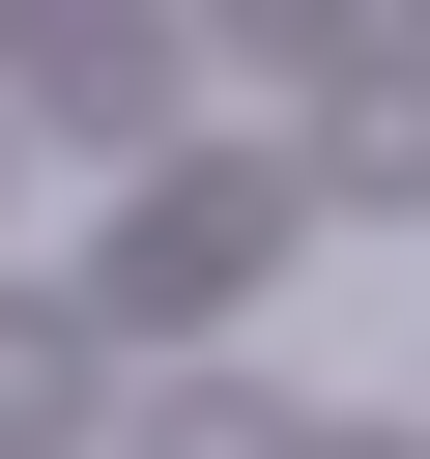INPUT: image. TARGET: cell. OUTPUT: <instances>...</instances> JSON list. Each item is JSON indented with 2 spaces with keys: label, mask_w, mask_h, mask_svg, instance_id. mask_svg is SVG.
I'll list each match as a JSON object with an SVG mask.
<instances>
[{
  "label": "cell",
  "mask_w": 430,
  "mask_h": 459,
  "mask_svg": "<svg viewBox=\"0 0 430 459\" xmlns=\"http://www.w3.org/2000/svg\"><path fill=\"white\" fill-rule=\"evenodd\" d=\"M258 258H287V172H258V143H172V172L86 230V287H57V316L172 373V344H229V316H258Z\"/></svg>",
  "instance_id": "6da1fadb"
},
{
  "label": "cell",
  "mask_w": 430,
  "mask_h": 459,
  "mask_svg": "<svg viewBox=\"0 0 430 459\" xmlns=\"http://www.w3.org/2000/svg\"><path fill=\"white\" fill-rule=\"evenodd\" d=\"M373 29H430V0H373Z\"/></svg>",
  "instance_id": "ba28073f"
},
{
  "label": "cell",
  "mask_w": 430,
  "mask_h": 459,
  "mask_svg": "<svg viewBox=\"0 0 430 459\" xmlns=\"http://www.w3.org/2000/svg\"><path fill=\"white\" fill-rule=\"evenodd\" d=\"M86 402H115V344H86V316H57V287H0V459H57V430H86Z\"/></svg>",
  "instance_id": "277c9868"
},
{
  "label": "cell",
  "mask_w": 430,
  "mask_h": 459,
  "mask_svg": "<svg viewBox=\"0 0 430 459\" xmlns=\"http://www.w3.org/2000/svg\"><path fill=\"white\" fill-rule=\"evenodd\" d=\"M0 29H29V0H0Z\"/></svg>",
  "instance_id": "9c48e42d"
},
{
  "label": "cell",
  "mask_w": 430,
  "mask_h": 459,
  "mask_svg": "<svg viewBox=\"0 0 430 459\" xmlns=\"http://www.w3.org/2000/svg\"><path fill=\"white\" fill-rule=\"evenodd\" d=\"M287 430H315V402H287V373H229V344H172V373H143V459H287Z\"/></svg>",
  "instance_id": "3957f363"
},
{
  "label": "cell",
  "mask_w": 430,
  "mask_h": 459,
  "mask_svg": "<svg viewBox=\"0 0 430 459\" xmlns=\"http://www.w3.org/2000/svg\"><path fill=\"white\" fill-rule=\"evenodd\" d=\"M229 57H258V86H344V57H373V0H229Z\"/></svg>",
  "instance_id": "8992f818"
},
{
  "label": "cell",
  "mask_w": 430,
  "mask_h": 459,
  "mask_svg": "<svg viewBox=\"0 0 430 459\" xmlns=\"http://www.w3.org/2000/svg\"><path fill=\"white\" fill-rule=\"evenodd\" d=\"M344 201H430V57H344V143H315Z\"/></svg>",
  "instance_id": "5b68a950"
},
{
  "label": "cell",
  "mask_w": 430,
  "mask_h": 459,
  "mask_svg": "<svg viewBox=\"0 0 430 459\" xmlns=\"http://www.w3.org/2000/svg\"><path fill=\"white\" fill-rule=\"evenodd\" d=\"M287 459H430V430H401V402H344V430H287Z\"/></svg>",
  "instance_id": "52a82bcc"
},
{
  "label": "cell",
  "mask_w": 430,
  "mask_h": 459,
  "mask_svg": "<svg viewBox=\"0 0 430 459\" xmlns=\"http://www.w3.org/2000/svg\"><path fill=\"white\" fill-rule=\"evenodd\" d=\"M0 57H29L57 143H172V115H201V29H172V0H29Z\"/></svg>",
  "instance_id": "7a4b0ae2"
}]
</instances>
